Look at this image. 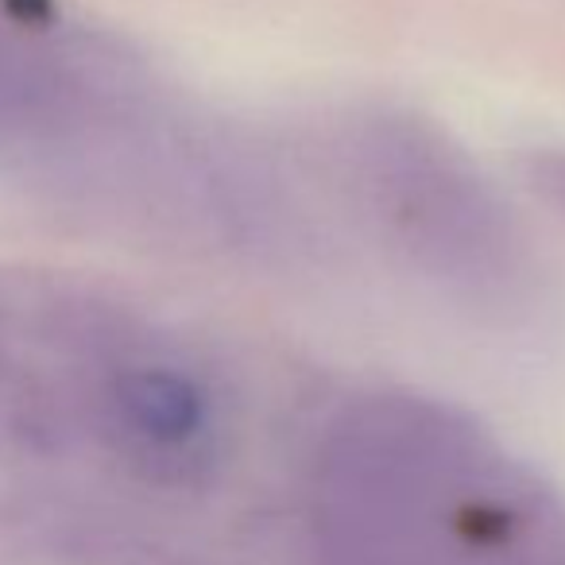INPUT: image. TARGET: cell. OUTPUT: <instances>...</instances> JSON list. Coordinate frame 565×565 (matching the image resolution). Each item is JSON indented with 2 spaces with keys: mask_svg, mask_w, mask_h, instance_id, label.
<instances>
[{
  "mask_svg": "<svg viewBox=\"0 0 565 565\" xmlns=\"http://www.w3.org/2000/svg\"><path fill=\"white\" fill-rule=\"evenodd\" d=\"M341 182L361 213L430 279L492 295L519 275L508 213L477 171L415 120L372 117L338 143Z\"/></svg>",
  "mask_w": 565,
  "mask_h": 565,
  "instance_id": "1",
  "label": "cell"
},
{
  "mask_svg": "<svg viewBox=\"0 0 565 565\" xmlns=\"http://www.w3.org/2000/svg\"><path fill=\"white\" fill-rule=\"evenodd\" d=\"M102 407L140 469L171 484H198L225 454L221 399L205 376L174 356L136 353L113 364Z\"/></svg>",
  "mask_w": 565,
  "mask_h": 565,
  "instance_id": "2",
  "label": "cell"
}]
</instances>
